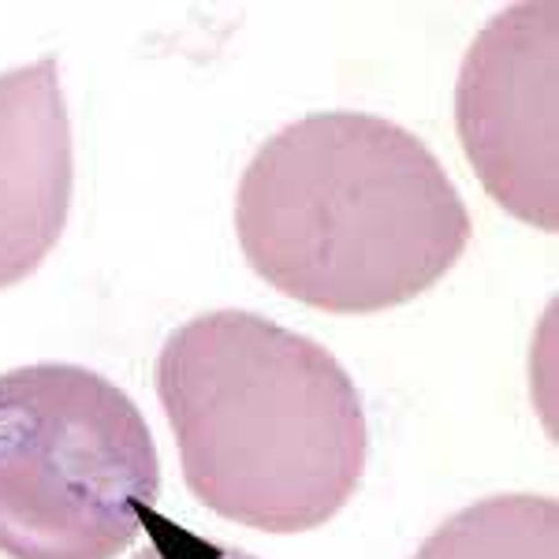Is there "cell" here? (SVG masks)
<instances>
[{
	"label": "cell",
	"mask_w": 559,
	"mask_h": 559,
	"mask_svg": "<svg viewBox=\"0 0 559 559\" xmlns=\"http://www.w3.org/2000/svg\"><path fill=\"white\" fill-rule=\"evenodd\" d=\"M157 395L187 489L265 534L318 530L366 471V411L321 344L250 310L179 324L157 358Z\"/></svg>",
	"instance_id": "2"
},
{
	"label": "cell",
	"mask_w": 559,
	"mask_h": 559,
	"mask_svg": "<svg viewBox=\"0 0 559 559\" xmlns=\"http://www.w3.org/2000/svg\"><path fill=\"white\" fill-rule=\"evenodd\" d=\"M466 160L500 210L559 231V4L503 8L474 38L455 83Z\"/></svg>",
	"instance_id": "4"
},
{
	"label": "cell",
	"mask_w": 559,
	"mask_h": 559,
	"mask_svg": "<svg viewBox=\"0 0 559 559\" xmlns=\"http://www.w3.org/2000/svg\"><path fill=\"white\" fill-rule=\"evenodd\" d=\"M146 530H150V545L134 559H258L236 545H221V540L198 537L191 530L168 522L165 515H157V511L146 515Z\"/></svg>",
	"instance_id": "7"
},
{
	"label": "cell",
	"mask_w": 559,
	"mask_h": 559,
	"mask_svg": "<svg viewBox=\"0 0 559 559\" xmlns=\"http://www.w3.org/2000/svg\"><path fill=\"white\" fill-rule=\"evenodd\" d=\"M160 500L153 432L123 388L86 366L0 373V552L116 559Z\"/></svg>",
	"instance_id": "3"
},
{
	"label": "cell",
	"mask_w": 559,
	"mask_h": 559,
	"mask_svg": "<svg viewBox=\"0 0 559 559\" xmlns=\"http://www.w3.org/2000/svg\"><path fill=\"white\" fill-rule=\"evenodd\" d=\"M75 150L57 60L0 75V292L20 284L64 236Z\"/></svg>",
	"instance_id": "5"
},
{
	"label": "cell",
	"mask_w": 559,
	"mask_h": 559,
	"mask_svg": "<svg viewBox=\"0 0 559 559\" xmlns=\"http://www.w3.org/2000/svg\"><path fill=\"white\" fill-rule=\"evenodd\" d=\"M250 269L324 313H381L429 292L471 242V213L418 134L313 112L265 142L236 194Z\"/></svg>",
	"instance_id": "1"
},
{
	"label": "cell",
	"mask_w": 559,
	"mask_h": 559,
	"mask_svg": "<svg viewBox=\"0 0 559 559\" xmlns=\"http://www.w3.org/2000/svg\"><path fill=\"white\" fill-rule=\"evenodd\" d=\"M414 559H559L552 496H489L452 515Z\"/></svg>",
	"instance_id": "6"
}]
</instances>
